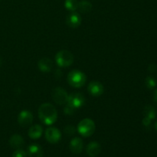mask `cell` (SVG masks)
Here are the masks:
<instances>
[{
	"label": "cell",
	"instance_id": "6da1fadb",
	"mask_svg": "<svg viewBox=\"0 0 157 157\" xmlns=\"http://www.w3.org/2000/svg\"><path fill=\"white\" fill-rule=\"evenodd\" d=\"M38 117L45 125H52L56 122L58 112L52 104L44 103L38 108Z\"/></svg>",
	"mask_w": 157,
	"mask_h": 157
},
{
	"label": "cell",
	"instance_id": "7a4b0ae2",
	"mask_svg": "<svg viewBox=\"0 0 157 157\" xmlns=\"http://www.w3.org/2000/svg\"><path fill=\"white\" fill-rule=\"evenodd\" d=\"M86 75L81 71H71L67 75V81L69 84L75 88L83 87L86 83Z\"/></svg>",
	"mask_w": 157,
	"mask_h": 157
},
{
	"label": "cell",
	"instance_id": "3957f363",
	"mask_svg": "<svg viewBox=\"0 0 157 157\" xmlns=\"http://www.w3.org/2000/svg\"><path fill=\"white\" fill-rule=\"evenodd\" d=\"M95 129V124L91 119L89 118H85L80 121V123L78 125V131L80 134L84 137H88L93 135L94 133Z\"/></svg>",
	"mask_w": 157,
	"mask_h": 157
},
{
	"label": "cell",
	"instance_id": "277c9868",
	"mask_svg": "<svg viewBox=\"0 0 157 157\" xmlns=\"http://www.w3.org/2000/svg\"><path fill=\"white\" fill-rule=\"evenodd\" d=\"M55 61L60 67H69L74 61V56L67 50L60 51L55 56Z\"/></svg>",
	"mask_w": 157,
	"mask_h": 157
},
{
	"label": "cell",
	"instance_id": "5b68a950",
	"mask_svg": "<svg viewBox=\"0 0 157 157\" xmlns=\"http://www.w3.org/2000/svg\"><path fill=\"white\" fill-rule=\"evenodd\" d=\"M52 99L57 104H62L67 103V99H68V94L67 92L62 88V87H56L52 90Z\"/></svg>",
	"mask_w": 157,
	"mask_h": 157
},
{
	"label": "cell",
	"instance_id": "8992f818",
	"mask_svg": "<svg viewBox=\"0 0 157 157\" xmlns=\"http://www.w3.org/2000/svg\"><path fill=\"white\" fill-rule=\"evenodd\" d=\"M84 103H85V98L82 94L75 92V93H71L70 95H68L67 104L72 106L74 108H80L84 105Z\"/></svg>",
	"mask_w": 157,
	"mask_h": 157
},
{
	"label": "cell",
	"instance_id": "52a82bcc",
	"mask_svg": "<svg viewBox=\"0 0 157 157\" xmlns=\"http://www.w3.org/2000/svg\"><path fill=\"white\" fill-rule=\"evenodd\" d=\"M45 138L50 144H57L61 138V133L56 127H49L45 130Z\"/></svg>",
	"mask_w": 157,
	"mask_h": 157
},
{
	"label": "cell",
	"instance_id": "ba28073f",
	"mask_svg": "<svg viewBox=\"0 0 157 157\" xmlns=\"http://www.w3.org/2000/svg\"><path fill=\"white\" fill-rule=\"evenodd\" d=\"M33 115L29 110H22L18 117V122L21 127H28L32 124Z\"/></svg>",
	"mask_w": 157,
	"mask_h": 157
},
{
	"label": "cell",
	"instance_id": "9c48e42d",
	"mask_svg": "<svg viewBox=\"0 0 157 157\" xmlns=\"http://www.w3.org/2000/svg\"><path fill=\"white\" fill-rule=\"evenodd\" d=\"M88 92L94 97H99L104 93V86L98 81H92L87 87Z\"/></svg>",
	"mask_w": 157,
	"mask_h": 157
},
{
	"label": "cell",
	"instance_id": "30bf717a",
	"mask_svg": "<svg viewBox=\"0 0 157 157\" xmlns=\"http://www.w3.org/2000/svg\"><path fill=\"white\" fill-rule=\"evenodd\" d=\"M66 23L69 27L72 28V29H76L78 26L81 25V17L77 12H72L70 15H67V18H66Z\"/></svg>",
	"mask_w": 157,
	"mask_h": 157
},
{
	"label": "cell",
	"instance_id": "8fae6325",
	"mask_svg": "<svg viewBox=\"0 0 157 157\" xmlns=\"http://www.w3.org/2000/svg\"><path fill=\"white\" fill-rule=\"evenodd\" d=\"M69 147L72 153L75 154H79L82 152L83 147H84L83 140L79 137H75L70 142Z\"/></svg>",
	"mask_w": 157,
	"mask_h": 157
},
{
	"label": "cell",
	"instance_id": "7c38bea8",
	"mask_svg": "<svg viewBox=\"0 0 157 157\" xmlns=\"http://www.w3.org/2000/svg\"><path fill=\"white\" fill-rule=\"evenodd\" d=\"M87 155L90 157H96L101 151V146L98 142H91L87 146L86 149Z\"/></svg>",
	"mask_w": 157,
	"mask_h": 157
},
{
	"label": "cell",
	"instance_id": "4fadbf2b",
	"mask_svg": "<svg viewBox=\"0 0 157 157\" xmlns=\"http://www.w3.org/2000/svg\"><path fill=\"white\" fill-rule=\"evenodd\" d=\"M38 66L41 71L44 72V73H48L52 71V67H53V62L50 58H43L39 60Z\"/></svg>",
	"mask_w": 157,
	"mask_h": 157
},
{
	"label": "cell",
	"instance_id": "5bb4252c",
	"mask_svg": "<svg viewBox=\"0 0 157 157\" xmlns=\"http://www.w3.org/2000/svg\"><path fill=\"white\" fill-rule=\"evenodd\" d=\"M27 156L29 157H42V148L38 144H32L28 147Z\"/></svg>",
	"mask_w": 157,
	"mask_h": 157
},
{
	"label": "cell",
	"instance_id": "9a60e30c",
	"mask_svg": "<svg viewBox=\"0 0 157 157\" xmlns=\"http://www.w3.org/2000/svg\"><path fill=\"white\" fill-rule=\"evenodd\" d=\"M24 139L18 134H14L9 139V145L15 149H19L24 145Z\"/></svg>",
	"mask_w": 157,
	"mask_h": 157
},
{
	"label": "cell",
	"instance_id": "2e32d148",
	"mask_svg": "<svg viewBox=\"0 0 157 157\" xmlns=\"http://www.w3.org/2000/svg\"><path fill=\"white\" fill-rule=\"evenodd\" d=\"M42 132V127L40 125H38V124H35V125L31 127L30 129H29V137L33 140L38 139V138L41 137Z\"/></svg>",
	"mask_w": 157,
	"mask_h": 157
},
{
	"label": "cell",
	"instance_id": "e0dca14e",
	"mask_svg": "<svg viewBox=\"0 0 157 157\" xmlns=\"http://www.w3.org/2000/svg\"><path fill=\"white\" fill-rule=\"evenodd\" d=\"M78 9L82 13H88L92 9V4L87 0H82L78 2Z\"/></svg>",
	"mask_w": 157,
	"mask_h": 157
},
{
	"label": "cell",
	"instance_id": "ac0fdd59",
	"mask_svg": "<svg viewBox=\"0 0 157 157\" xmlns=\"http://www.w3.org/2000/svg\"><path fill=\"white\" fill-rule=\"evenodd\" d=\"M144 114H145V117L149 118L152 121L156 117V110L153 106L148 105L144 108Z\"/></svg>",
	"mask_w": 157,
	"mask_h": 157
},
{
	"label": "cell",
	"instance_id": "d6986e66",
	"mask_svg": "<svg viewBox=\"0 0 157 157\" xmlns=\"http://www.w3.org/2000/svg\"><path fill=\"white\" fill-rule=\"evenodd\" d=\"M64 6L68 11L75 12L78 8V0H65Z\"/></svg>",
	"mask_w": 157,
	"mask_h": 157
},
{
	"label": "cell",
	"instance_id": "ffe728a7",
	"mask_svg": "<svg viewBox=\"0 0 157 157\" xmlns=\"http://www.w3.org/2000/svg\"><path fill=\"white\" fill-rule=\"evenodd\" d=\"M146 85L149 89H153L156 86V81L153 77L149 76L146 78Z\"/></svg>",
	"mask_w": 157,
	"mask_h": 157
},
{
	"label": "cell",
	"instance_id": "44dd1931",
	"mask_svg": "<svg viewBox=\"0 0 157 157\" xmlns=\"http://www.w3.org/2000/svg\"><path fill=\"white\" fill-rule=\"evenodd\" d=\"M64 133H65V134L68 135V136H71V135H74L76 133V129L74 126L67 125L64 128Z\"/></svg>",
	"mask_w": 157,
	"mask_h": 157
},
{
	"label": "cell",
	"instance_id": "7402d4cb",
	"mask_svg": "<svg viewBox=\"0 0 157 157\" xmlns=\"http://www.w3.org/2000/svg\"><path fill=\"white\" fill-rule=\"evenodd\" d=\"M12 157H27V153L21 149H17L12 154Z\"/></svg>",
	"mask_w": 157,
	"mask_h": 157
},
{
	"label": "cell",
	"instance_id": "603a6c76",
	"mask_svg": "<svg viewBox=\"0 0 157 157\" xmlns=\"http://www.w3.org/2000/svg\"><path fill=\"white\" fill-rule=\"evenodd\" d=\"M76 109L74 108L72 106H71L70 104H67V106L64 108V113L67 115H72L74 114V113L75 112Z\"/></svg>",
	"mask_w": 157,
	"mask_h": 157
},
{
	"label": "cell",
	"instance_id": "cb8c5ba5",
	"mask_svg": "<svg viewBox=\"0 0 157 157\" xmlns=\"http://www.w3.org/2000/svg\"><path fill=\"white\" fill-rule=\"evenodd\" d=\"M143 124H144L145 127H150V125H151V120L147 117H144V119L143 120Z\"/></svg>",
	"mask_w": 157,
	"mask_h": 157
},
{
	"label": "cell",
	"instance_id": "d4e9b609",
	"mask_svg": "<svg viewBox=\"0 0 157 157\" xmlns=\"http://www.w3.org/2000/svg\"><path fill=\"white\" fill-rule=\"evenodd\" d=\"M156 68H157V67H156V65L155 64H151L150 66H149V67H148L149 71H150V72L156 71Z\"/></svg>",
	"mask_w": 157,
	"mask_h": 157
},
{
	"label": "cell",
	"instance_id": "484cf974",
	"mask_svg": "<svg viewBox=\"0 0 157 157\" xmlns=\"http://www.w3.org/2000/svg\"><path fill=\"white\" fill-rule=\"evenodd\" d=\"M153 101L157 104V90L154 92V94H153Z\"/></svg>",
	"mask_w": 157,
	"mask_h": 157
},
{
	"label": "cell",
	"instance_id": "4316f807",
	"mask_svg": "<svg viewBox=\"0 0 157 157\" xmlns=\"http://www.w3.org/2000/svg\"><path fill=\"white\" fill-rule=\"evenodd\" d=\"M2 64V59H1V58H0V67H1Z\"/></svg>",
	"mask_w": 157,
	"mask_h": 157
},
{
	"label": "cell",
	"instance_id": "83f0119b",
	"mask_svg": "<svg viewBox=\"0 0 157 157\" xmlns=\"http://www.w3.org/2000/svg\"><path fill=\"white\" fill-rule=\"evenodd\" d=\"M155 127H156V130H157V121H156V124H155Z\"/></svg>",
	"mask_w": 157,
	"mask_h": 157
}]
</instances>
